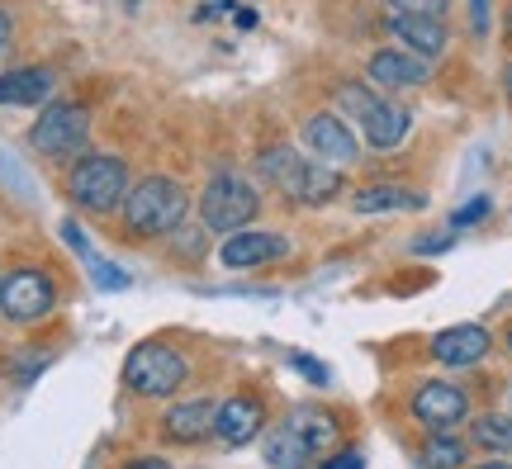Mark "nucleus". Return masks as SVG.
<instances>
[{"label": "nucleus", "mask_w": 512, "mask_h": 469, "mask_svg": "<svg viewBox=\"0 0 512 469\" xmlns=\"http://www.w3.org/2000/svg\"><path fill=\"white\" fill-rule=\"evenodd\" d=\"M256 176L266 185H275L285 199L304 204V209H323L332 199L342 195V171L328 162L309 157L304 147H290V143H275V147H261L256 157Z\"/></svg>", "instance_id": "obj_1"}, {"label": "nucleus", "mask_w": 512, "mask_h": 469, "mask_svg": "<svg viewBox=\"0 0 512 469\" xmlns=\"http://www.w3.org/2000/svg\"><path fill=\"white\" fill-rule=\"evenodd\" d=\"M190 214V195L176 176H143V181L128 185L124 204H119V218H124V233L138 237V242H157V237H171Z\"/></svg>", "instance_id": "obj_2"}, {"label": "nucleus", "mask_w": 512, "mask_h": 469, "mask_svg": "<svg viewBox=\"0 0 512 469\" xmlns=\"http://www.w3.org/2000/svg\"><path fill=\"white\" fill-rule=\"evenodd\" d=\"M200 228L214 237H228V233H242L252 228L261 218V190H256L247 176L238 171H214L209 185L200 190Z\"/></svg>", "instance_id": "obj_3"}, {"label": "nucleus", "mask_w": 512, "mask_h": 469, "mask_svg": "<svg viewBox=\"0 0 512 469\" xmlns=\"http://www.w3.org/2000/svg\"><path fill=\"white\" fill-rule=\"evenodd\" d=\"M128 185V162L124 157H110V152H86L81 162L67 171V199L86 214H114L124 204Z\"/></svg>", "instance_id": "obj_4"}, {"label": "nucleus", "mask_w": 512, "mask_h": 469, "mask_svg": "<svg viewBox=\"0 0 512 469\" xmlns=\"http://www.w3.org/2000/svg\"><path fill=\"white\" fill-rule=\"evenodd\" d=\"M185 379H190V361L171 342H138L124 356V384L138 398H171Z\"/></svg>", "instance_id": "obj_5"}, {"label": "nucleus", "mask_w": 512, "mask_h": 469, "mask_svg": "<svg viewBox=\"0 0 512 469\" xmlns=\"http://www.w3.org/2000/svg\"><path fill=\"white\" fill-rule=\"evenodd\" d=\"M91 143V109L76 100H53L29 128V147L43 162H67Z\"/></svg>", "instance_id": "obj_6"}, {"label": "nucleus", "mask_w": 512, "mask_h": 469, "mask_svg": "<svg viewBox=\"0 0 512 469\" xmlns=\"http://www.w3.org/2000/svg\"><path fill=\"white\" fill-rule=\"evenodd\" d=\"M408 417L422 432H460L470 422V394L451 379H427L408 398Z\"/></svg>", "instance_id": "obj_7"}, {"label": "nucleus", "mask_w": 512, "mask_h": 469, "mask_svg": "<svg viewBox=\"0 0 512 469\" xmlns=\"http://www.w3.org/2000/svg\"><path fill=\"white\" fill-rule=\"evenodd\" d=\"M57 308V285L53 275H43L38 266H19L0 280V313L10 323H38Z\"/></svg>", "instance_id": "obj_8"}, {"label": "nucleus", "mask_w": 512, "mask_h": 469, "mask_svg": "<svg viewBox=\"0 0 512 469\" xmlns=\"http://www.w3.org/2000/svg\"><path fill=\"white\" fill-rule=\"evenodd\" d=\"M299 143H304L309 157L337 166V171L361 157V138H356V128H351L337 109H318V114H309V119H304V133H299Z\"/></svg>", "instance_id": "obj_9"}, {"label": "nucleus", "mask_w": 512, "mask_h": 469, "mask_svg": "<svg viewBox=\"0 0 512 469\" xmlns=\"http://www.w3.org/2000/svg\"><path fill=\"white\" fill-rule=\"evenodd\" d=\"M294 242L285 233H266V228H242V233H228L219 247L223 271H261V266H275V261H290Z\"/></svg>", "instance_id": "obj_10"}, {"label": "nucleus", "mask_w": 512, "mask_h": 469, "mask_svg": "<svg viewBox=\"0 0 512 469\" xmlns=\"http://www.w3.org/2000/svg\"><path fill=\"white\" fill-rule=\"evenodd\" d=\"M366 81L389 95L418 91V86L432 81V62L418 53H403V48H375V53L366 57Z\"/></svg>", "instance_id": "obj_11"}, {"label": "nucleus", "mask_w": 512, "mask_h": 469, "mask_svg": "<svg viewBox=\"0 0 512 469\" xmlns=\"http://www.w3.org/2000/svg\"><path fill=\"white\" fill-rule=\"evenodd\" d=\"M384 34L399 43L403 53H418V57H441L451 48V29H446V19H432V15H384Z\"/></svg>", "instance_id": "obj_12"}, {"label": "nucleus", "mask_w": 512, "mask_h": 469, "mask_svg": "<svg viewBox=\"0 0 512 469\" xmlns=\"http://www.w3.org/2000/svg\"><path fill=\"white\" fill-rule=\"evenodd\" d=\"M432 361L451 365V370H465V365H479L489 351H494V332L484 323H456V327H441L432 337Z\"/></svg>", "instance_id": "obj_13"}, {"label": "nucleus", "mask_w": 512, "mask_h": 469, "mask_svg": "<svg viewBox=\"0 0 512 469\" xmlns=\"http://www.w3.org/2000/svg\"><path fill=\"white\" fill-rule=\"evenodd\" d=\"M214 417H219V403L214 398H181L162 413V441L171 446H204L214 436Z\"/></svg>", "instance_id": "obj_14"}, {"label": "nucleus", "mask_w": 512, "mask_h": 469, "mask_svg": "<svg viewBox=\"0 0 512 469\" xmlns=\"http://www.w3.org/2000/svg\"><path fill=\"white\" fill-rule=\"evenodd\" d=\"M261 432H266V398L261 394H233L219 403L214 436L223 446H252Z\"/></svg>", "instance_id": "obj_15"}, {"label": "nucleus", "mask_w": 512, "mask_h": 469, "mask_svg": "<svg viewBox=\"0 0 512 469\" xmlns=\"http://www.w3.org/2000/svg\"><path fill=\"white\" fill-rule=\"evenodd\" d=\"M408 133H413V109L403 100H380L361 119V138H366L370 152H399Z\"/></svg>", "instance_id": "obj_16"}, {"label": "nucleus", "mask_w": 512, "mask_h": 469, "mask_svg": "<svg viewBox=\"0 0 512 469\" xmlns=\"http://www.w3.org/2000/svg\"><path fill=\"white\" fill-rule=\"evenodd\" d=\"M285 422L299 432V441L313 451V460L332 455L342 441H347V427H342V417L332 413V408H313V403H304V408H294Z\"/></svg>", "instance_id": "obj_17"}, {"label": "nucleus", "mask_w": 512, "mask_h": 469, "mask_svg": "<svg viewBox=\"0 0 512 469\" xmlns=\"http://www.w3.org/2000/svg\"><path fill=\"white\" fill-rule=\"evenodd\" d=\"M351 209H356V214H422V209H427V195L403 181H375V185H361V190L351 195Z\"/></svg>", "instance_id": "obj_18"}, {"label": "nucleus", "mask_w": 512, "mask_h": 469, "mask_svg": "<svg viewBox=\"0 0 512 469\" xmlns=\"http://www.w3.org/2000/svg\"><path fill=\"white\" fill-rule=\"evenodd\" d=\"M57 76L53 67H15V72H0V109H34L53 100Z\"/></svg>", "instance_id": "obj_19"}, {"label": "nucleus", "mask_w": 512, "mask_h": 469, "mask_svg": "<svg viewBox=\"0 0 512 469\" xmlns=\"http://www.w3.org/2000/svg\"><path fill=\"white\" fill-rule=\"evenodd\" d=\"M261 460H266L271 469H309L313 451L299 441V432H294L290 422H280V427L266 432V441H261Z\"/></svg>", "instance_id": "obj_20"}, {"label": "nucleus", "mask_w": 512, "mask_h": 469, "mask_svg": "<svg viewBox=\"0 0 512 469\" xmlns=\"http://www.w3.org/2000/svg\"><path fill=\"white\" fill-rule=\"evenodd\" d=\"M470 465V441L456 432H427L422 441V469H465Z\"/></svg>", "instance_id": "obj_21"}, {"label": "nucleus", "mask_w": 512, "mask_h": 469, "mask_svg": "<svg viewBox=\"0 0 512 469\" xmlns=\"http://www.w3.org/2000/svg\"><path fill=\"white\" fill-rule=\"evenodd\" d=\"M470 446L489 455H512V413H479L470 422Z\"/></svg>", "instance_id": "obj_22"}, {"label": "nucleus", "mask_w": 512, "mask_h": 469, "mask_svg": "<svg viewBox=\"0 0 512 469\" xmlns=\"http://www.w3.org/2000/svg\"><path fill=\"white\" fill-rule=\"evenodd\" d=\"M380 100H384L380 86H370V81H342V86H337V114H342V119H356V124H361Z\"/></svg>", "instance_id": "obj_23"}, {"label": "nucleus", "mask_w": 512, "mask_h": 469, "mask_svg": "<svg viewBox=\"0 0 512 469\" xmlns=\"http://www.w3.org/2000/svg\"><path fill=\"white\" fill-rule=\"evenodd\" d=\"M489 214H494V199H489V195H475L470 204H460L456 214H451V233H460V228H475V223H484Z\"/></svg>", "instance_id": "obj_24"}, {"label": "nucleus", "mask_w": 512, "mask_h": 469, "mask_svg": "<svg viewBox=\"0 0 512 469\" xmlns=\"http://www.w3.org/2000/svg\"><path fill=\"white\" fill-rule=\"evenodd\" d=\"M446 5L451 0H389L394 15H432V19H446Z\"/></svg>", "instance_id": "obj_25"}, {"label": "nucleus", "mask_w": 512, "mask_h": 469, "mask_svg": "<svg viewBox=\"0 0 512 469\" xmlns=\"http://www.w3.org/2000/svg\"><path fill=\"white\" fill-rule=\"evenodd\" d=\"M290 365H294V370H299L304 379H309V384H318V389H323V384H332V370H328V365L313 361V356H304V351H294Z\"/></svg>", "instance_id": "obj_26"}, {"label": "nucleus", "mask_w": 512, "mask_h": 469, "mask_svg": "<svg viewBox=\"0 0 512 469\" xmlns=\"http://www.w3.org/2000/svg\"><path fill=\"white\" fill-rule=\"evenodd\" d=\"M43 365H48V356H10V361H5V375L19 379V384H29Z\"/></svg>", "instance_id": "obj_27"}, {"label": "nucleus", "mask_w": 512, "mask_h": 469, "mask_svg": "<svg viewBox=\"0 0 512 469\" xmlns=\"http://www.w3.org/2000/svg\"><path fill=\"white\" fill-rule=\"evenodd\" d=\"M86 266H91V275H95V285H100V289H128V275H124V271H114L110 261H100V256H91Z\"/></svg>", "instance_id": "obj_28"}, {"label": "nucleus", "mask_w": 512, "mask_h": 469, "mask_svg": "<svg viewBox=\"0 0 512 469\" xmlns=\"http://www.w3.org/2000/svg\"><path fill=\"white\" fill-rule=\"evenodd\" d=\"M318 469H366V455L356 451V446H337L332 455H323Z\"/></svg>", "instance_id": "obj_29"}, {"label": "nucleus", "mask_w": 512, "mask_h": 469, "mask_svg": "<svg viewBox=\"0 0 512 469\" xmlns=\"http://www.w3.org/2000/svg\"><path fill=\"white\" fill-rule=\"evenodd\" d=\"M451 242H456V237H451V233L418 237V242H413V252H418V256H441V252H451Z\"/></svg>", "instance_id": "obj_30"}, {"label": "nucleus", "mask_w": 512, "mask_h": 469, "mask_svg": "<svg viewBox=\"0 0 512 469\" xmlns=\"http://www.w3.org/2000/svg\"><path fill=\"white\" fill-rule=\"evenodd\" d=\"M62 237H67V247H72V252L76 256H81V261H91V242H86V237H81V228H76V223H72V218H67V223H62Z\"/></svg>", "instance_id": "obj_31"}, {"label": "nucleus", "mask_w": 512, "mask_h": 469, "mask_svg": "<svg viewBox=\"0 0 512 469\" xmlns=\"http://www.w3.org/2000/svg\"><path fill=\"white\" fill-rule=\"evenodd\" d=\"M470 24H475V38L489 34V0H470Z\"/></svg>", "instance_id": "obj_32"}, {"label": "nucleus", "mask_w": 512, "mask_h": 469, "mask_svg": "<svg viewBox=\"0 0 512 469\" xmlns=\"http://www.w3.org/2000/svg\"><path fill=\"white\" fill-rule=\"evenodd\" d=\"M10 38H15V19H10L5 10H0V53L10 48Z\"/></svg>", "instance_id": "obj_33"}, {"label": "nucleus", "mask_w": 512, "mask_h": 469, "mask_svg": "<svg viewBox=\"0 0 512 469\" xmlns=\"http://www.w3.org/2000/svg\"><path fill=\"white\" fill-rule=\"evenodd\" d=\"M124 469H171L166 460H157V455H143V460H128Z\"/></svg>", "instance_id": "obj_34"}, {"label": "nucleus", "mask_w": 512, "mask_h": 469, "mask_svg": "<svg viewBox=\"0 0 512 469\" xmlns=\"http://www.w3.org/2000/svg\"><path fill=\"white\" fill-rule=\"evenodd\" d=\"M470 469H512V460L508 455H489V460H479V465H470Z\"/></svg>", "instance_id": "obj_35"}, {"label": "nucleus", "mask_w": 512, "mask_h": 469, "mask_svg": "<svg viewBox=\"0 0 512 469\" xmlns=\"http://www.w3.org/2000/svg\"><path fill=\"white\" fill-rule=\"evenodd\" d=\"M503 95H508V109H512V57H508V67H503Z\"/></svg>", "instance_id": "obj_36"}, {"label": "nucleus", "mask_w": 512, "mask_h": 469, "mask_svg": "<svg viewBox=\"0 0 512 469\" xmlns=\"http://www.w3.org/2000/svg\"><path fill=\"white\" fill-rule=\"evenodd\" d=\"M503 29H508V43H512V10H508V19H503Z\"/></svg>", "instance_id": "obj_37"}, {"label": "nucleus", "mask_w": 512, "mask_h": 469, "mask_svg": "<svg viewBox=\"0 0 512 469\" xmlns=\"http://www.w3.org/2000/svg\"><path fill=\"white\" fill-rule=\"evenodd\" d=\"M503 346H508V351H512V323H508V332H503Z\"/></svg>", "instance_id": "obj_38"}]
</instances>
